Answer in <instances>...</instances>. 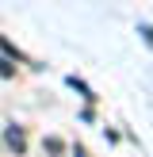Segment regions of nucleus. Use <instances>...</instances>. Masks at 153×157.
Masks as SVG:
<instances>
[{
	"instance_id": "1",
	"label": "nucleus",
	"mask_w": 153,
	"mask_h": 157,
	"mask_svg": "<svg viewBox=\"0 0 153 157\" xmlns=\"http://www.w3.org/2000/svg\"><path fill=\"white\" fill-rule=\"evenodd\" d=\"M4 142L12 146L15 153H23V146H27V142H23V130H15V127H12V130H8V134H4Z\"/></svg>"
},
{
	"instance_id": "2",
	"label": "nucleus",
	"mask_w": 153,
	"mask_h": 157,
	"mask_svg": "<svg viewBox=\"0 0 153 157\" xmlns=\"http://www.w3.org/2000/svg\"><path fill=\"white\" fill-rule=\"evenodd\" d=\"M73 157H88V153H84V146H73Z\"/></svg>"
}]
</instances>
